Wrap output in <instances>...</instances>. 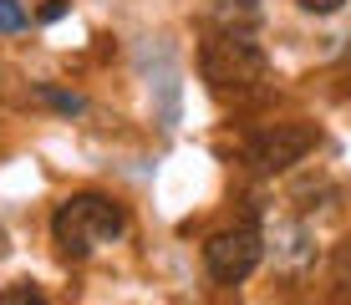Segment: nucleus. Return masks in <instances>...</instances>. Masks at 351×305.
Returning a JSON list of instances; mask_svg holds the SVG:
<instances>
[{
    "label": "nucleus",
    "mask_w": 351,
    "mask_h": 305,
    "mask_svg": "<svg viewBox=\"0 0 351 305\" xmlns=\"http://www.w3.org/2000/svg\"><path fill=\"white\" fill-rule=\"evenodd\" d=\"M311 148H316V127H306V122H275V127H265L245 143V163L255 173H285Z\"/></svg>",
    "instance_id": "nucleus-4"
},
{
    "label": "nucleus",
    "mask_w": 351,
    "mask_h": 305,
    "mask_svg": "<svg viewBox=\"0 0 351 305\" xmlns=\"http://www.w3.org/2000/svg\"><path fill=\"white\" fill-rule=\"evenodd\" d=\"M128 229V209L112 193H71L51 214V239L66 260H87L97 244H112Z\"/></svg>",
    "instance_id": "nucleus-1"
},
{
    "label": "nucleus",
    "mask_w": 351,
    "mask_h": 305,
    "mask_svg": "<svg viewBox=\"0 0 351 305\" xmlns=\"http://www.w3.org/2000/svg\"><path fill=\"white\" fill-rule=\"evenodd\" d=\"M26 26V5L21 0H0V31H21Z\"/></svg>",
    "instance_id": "nucleus-8"
},
{
    "label": "nucleus",
    "mask_w": 351,
    "mask_h": 305,
    "mask_svg": "<svg viewBox=\"0 0 351 305\" xmlns=\"http://www.w3.org/2000/svg\"><path fill=\"white\" fill-rule=\"evenodd\" d=\"M336 285L351 295V239L341 244V254H336Z\"/></svg>",
    "instance_id": "nucleus-9"
},
{
    "label": "nucleus",
    "mask_w": 351,
    "mask_h": 305,
    "mask_svg": "<svg viewBox=\"0 0 351 305\" xmlns=\"http://www.w3.org/2000/svg\"><path fill=\"white\" fill-rule=\"evenodd\" d=\"M36 97L41 102H51L56 112H66V117H77V112H87V102H82L77 92H62V87H36Z\"/></svg>",
    "instance_id": "nucleus-6"
},
{
    "label": "nucleus",
    "mask_w": 351,
    "mask_h": 305,
    "mask_svg": "<svg viewBox=\"0 0 351 305\" xmlns=\"http://www.w3.org/2000/svg\"><path fill=\"white\" fill-rule=\"evenodd\" d=\"M265 260V239L255 224H234V229H219L204 244V265L219 285H239L245 275H255V265Z\"/></svg>",
    "instance_id": "nucleus-3"
},
{
    "label": "nucleus",
    "mask_w": 351,
    "mask_h": 305,
    "mask_svg": "<svg viewBox=\"0 0 351 305\" xmlns=\"http://www.w3.org/2000/svg\"><path fill=\"white\" fill-rule=\"evenodd\" d=\"M0 305H46V295L31 285V280H16V285L0 290Z\"/></svg>",
    "instance_id": "nucleus-7"
},
{
    "label": "nucleus",
    "mask_w": 351,
    "mask_h": 305,
    "mask_svg": "<svg viewBox=\"0 0 351 305\" xmlns=\"http://www.w3.org/2000/svg\"><path fill=\"white\" fill-rule=\"evenodd\" d=\"M66 10H71V0H46V5H41V21L51 26V21H62V16H66Z\"/></svg>",
    "instance_id": "nucleus-11"
},
{
    "label": "nucleus",
    "mask_w": 351,
    "mask_h": 305,
    "mask_svg": "<svg viewBox=\"0 0 351 305\" xmlns=\"http://www.w3.org/2000/svg\"><path fill=\"white\" fill-rule=\"evenodd\" d=\"M214 16L224 21V31H250L260 21V5L255 0H214Z\"/></svg>",
    "instance_id": "nucleus-5"
},
{
    "label": "nucleus",
    "mask_w": 351,
    "mask_h": 305,
    "mask_svg": "<svg viewBox=\"0 0 351 305\" xmlns=\"http://www.w3.org/2000/svg\"><path fill=\"white\" fill-rule=\"evenodd\" d=\"M199 71H204V82H209V92L214 97H250L265 82V71H270V61H265L260 51V41L250 31H214L209 41L199 46Z\"/></svg>",
    "instance_id": "nucleus-2"
},
{
    "label": "nucleus",
    "mask_w": 351,
    "mask_h": 305,
    "mask_svg": "<svg viewBox=\"0 0 351 305\" xmlns=\"http://www.w3.org/2000/svg\"><path fill=\"white\" fill-rule=\"evenodd\" d=\"M346 0H300V10H311V16H336Z\"/></svg>",
    "instance_id": "nucleus-10"
}]
</instances>
